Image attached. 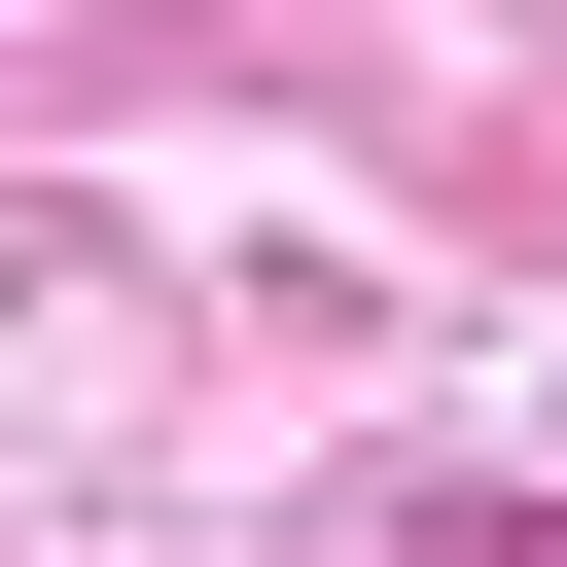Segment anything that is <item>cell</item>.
Instances as JSON below:
<instances>
[{
  "label": "cell",
  "mask_w": 567,
  "mask_h": 567,
  "mask_svg": "<svg viewBox=\"0 0 567 567\" xmlns=\"http://www.w3.org/2000/svg\"><path fill=\"white\" fill-rule=\"evenodd\" d=\"M425 567H567V496H425Z\"/></svg>",
  "instance_id": "6da1fadb"
}]
</instances>
